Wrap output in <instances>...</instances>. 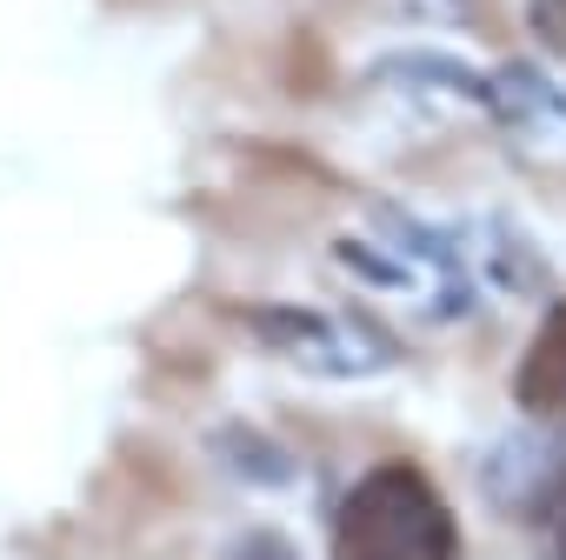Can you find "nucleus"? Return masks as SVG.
<instances>
[{"instance_id": "obj_1", "label": "nucleus", "mask_w": 566, "mask_h": 560, "mask_svg": "<svg viewBox=\"0 0 566 560\" xmlns=\"http://www.w3.org/2000/svg\"><path fill=\"white\" fill-rule=\"evenodd\" d=\"M334 547L340 560H453L460 527L433 480L407 460L374 467L334 514Z\"/></svg>"}, {"instance_id": "obj_2", "label": "nucleus", "mask_w": 566, "mask_h": 560, "mask_svg": "<svg viewBox=\"0 0 566 560\" xmlns=\"http://www.w3.org/2000/svg\"><path fill=\"white\" fill-rule=\"evenodd\" d=\"M240 321L260 328L266 348L294 354V361H307V367H327V374H360V367L394 361L387 341H374V334H360V328L347 334V328L327 321V314H301V308H247Z\"/></svg>"}, {"instance_id": "obj_3", "label": "nucleus", "mask_w": 566, "mask_h": 560, "mask_svg": "<svg viewBox=\"0 0 566 560\" xmlns=\"http://www.w3.org/2000/svg\"><path fill=\"white\" fill-rule=\"evenodd\" d=\"M520 407L539 414V421H559L566 427V301L546 314V328L533 334L526 361H520Z\"/></svg>"}, {"instance_id": "obj_4", "label": "nucleus", "mask_w": 566, "mask_h": 560, "mask_svg": "<svg viewBox=\"0 0 566 560\" xmlns=\"http://www.w3.org/2000/svg\"><path fill=\"white\" fill-rule=\"evenodd\" d=\"M480 101H493L506 121H520V127H533V121H559L566 127V94L553 87V81H539L533 68H506V74H493L486 87H480Z\"/></svg>"}, {"instance_id": "obj_5", "label": "nucleus", "mask_w": 566, "mask_h": 560, "mask_svg": "<svg viewBox=\"0 0 566 560\" xmlns=\"http://www.w3.org/2000/svg\"><path fill=\"white\" fill-rule=\"evenodd\" d=\"M253 440H260V434H247V427H227V434H220V447H227L233 460H247L260 480H287V474H294V460L280 454V447H253Z\"/></svg>"}, {"instance_id": "obj_6", "label": "nucleus", "mask_w": 566, "mask_h": 560, "mask_svg": "<svg viewBox=\"0 0 566 560\" xmlns=\"http://www.w3.org/2000/svg\"><path fill=\"white\" fill-rule=\"evenodd\" d=\"M539 560H566V480H553L539 500Z\"/></svg>"}, {"instance_id": "obj_7", "label": "nucleus", "mask_w": 566, "mask_h": 560, "mask_svg": "<svg viewBox=\"0 0 566 560\" xmlns=\"http://www.w3.org/2000/svg\"><path fill=\"white\" fill-rule=\"evenodd\" d=\"M227 560H301L280 533H240L233 547H227Z\"/></svg>"}, {"instance_id": "obj_8", "label": "nucleus", "mask_w": 566, "mask_h": 560, "mask_svg": "<svg viewBox=\"0 0 566 560\" xmlns=\"http://www.w3.org/2000/svg\"><path fill=\"white\" fill-rule=\"evenodd\" d=\"M533 34L553 54H566V0H533Z\"/></svg>"}]
</instances>
